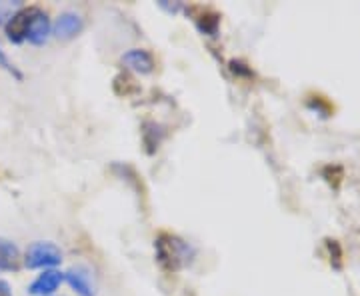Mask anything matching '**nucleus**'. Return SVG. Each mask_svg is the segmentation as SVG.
I'll return each mask as SVG.
<instances>
[{
  "mask_svg": "<svg viewBox=\"0 0 360 296\" xmlns=\"http://www.w3.org/2000/svg\"><path fill=\"white\" fill-rule=\"evenodd\" d=\"M63 262V250L51 240H39L26 248L25 266L34 271V269H54Z\"/></svg>",
  "mask_w": 360,
  "mask_h": 296,
  "instance_id": "nucleus-1",
  "label": "nucleus"
},
{
  "mask_svg": "<svg viewBox=\"0 0 360 296\" xmlns=\"http://www.w3.org/2000/svg\"><path fill=\"white\" fill-rule=\"evenodd\" d=\"M156 250H158L160 264L168 271H176L188 257V246L174 236H160L156 243Z\"/></svg>",
  "mask_w": 360,
  "mask_h": 296,
  "instance_id": "nucleus-2",
  "label": "nucleus"
},
{
  "mask_svg": "<svg viewBox=\"0 0 360 296\" xmlns=\"http://www.w3.org/2000/svg\"><path fill=\"white\" fill-rule=\"evenodd\" d=\"M40 13H42V11H40L39 6H22V8L4 25V30H6L8 40L14 42V44L25 42L26 34H28V28H30L32 20H34Z\"/></svg>",
  "mask_w": 360,
  "mask_h": 296,
  "instance_id": "nucleus-3",
  "label": "nucleus"
},
{
  "mask_svg": "<svg viewBox=\"0 0 360 296\" xmlns=\"http://www.w3.org/2000/svg\"><path fill=\"white\" fill-rule=\"evenodd\" d=\"M65 281L70 284V288L77 292L78 296H96V276L94 272L90 271L89 266L84 264H77V266H70L65 272Z\"/></svg>",
  "mask_w": 360,
  "mask_h": 296,
  "instance_id": "nucleus-4",
  "label": "nucleus"
},
{
  "mask_svg": "<svg viewBox=\"0 0 360 296\" xmlns=\"http://www.w3.org/2000/svg\"><path fill=\"white\" fill-rule=\"evenodd\" d=\"M120 63L136 75H150L155 70V56L144 49H130L122 54Z\"/></svg>",
  "mask_w": 360,
  "mask_h": 296,
  "instance_id": "nucleus-5",
  "label": "nucleus"
},
{
  "mask_svg": "<svg viewBox=\"0 0 360 296\" xmlns=\"http://www.w3.org/2000/svg\"><path fill=\"white\" fill-rule=\"evenodd\" d=\"M82 26H84L82 16L78 13L68 11V13H63L56 18V22L52 25V34L58 40H70L75 39L77 34H80Z\"/></svg>",
  "mask_w": 360,
  "mask_h": 296,
  "instance_id": "nucleus-6",
  "label": "nucleus"
},
{
  "mask_svg": "<svg viewBox=\"0 0 360 296\" xmlns=\"http://www.w3.org/2000/svg\"><path fill=\"white\" fill-rule=\"evenodd\" d=\"M65 281V274L60 271L49 269L42 274H39V278L28 286V292L34 296H51L58 290V286Z\"/></svg>",
  "mask_w": 360,
  "mask_h": 296,
  "instance_id": "nucleus-7",
  "label": "nucleus"
},
{
  "mask_svg": "<svg viewBox=\"0 0 360 296\" xmlns=\"http://www.w3.org/2000/svg\"><path fill=\"white\" fill-rule=\"evenodd\" d=\"M51 34H52L51 20H49L46 13H40L39 16L32 20L30 28H28L26 40H28L30 44H34V46H40V44H44L46 40L51 39Z\"/></svg>",
  "mask_w": 360,
  "mask_h": 296,
  "instance_id": "nucleus-8",
  "label": "nucleus"
},
{
  "mask_svg": "<svg viewBox=\"0 0 360 296\" xmlns=\"http://www.w3.org/2000/svg\"><path fill=\"white\" fill-rule=\"evenodd\" d=\"M20 266V250L8 238H0V271H18Z\"/></svg>",
  "mask_w": 360,
  "mask_h": 296,
  "instance_id": "nucleus-9",
  "label": "nucleus"
},
{
  "mask_svg": "<svg viewBox=\"0 0 360 296\" xmlns=\"http://www.w3.org/2000/svg\"><path fill=\"white\" fill-rule=\"evenodd\" d=\"M22 8L20 0H0V26H4Z\"/></svg>",
  "mask_w": 360,
  "mask_h": 296,
  "instance_id": "nucleus-10",
  "label": "nucleus"
},
{
  "mask_svg": "<svg viewBox=\"0 0 360 296\" xmlns=\"http://www.w3.org/2000/svg\"><path fill=\"white\" fill-rule=\"evenodd\" d=\"M0 66L8 72V75H13L14 78H18V80H22V72L16 68V66L8 60V56L4 54V49H2V44H0Z\"/></svg>",
  "mask_w": 360,
  "mask_h": 296,
  "instance_id": "nucleus-11",
  "label": "nucleus"
},
{
  "mask_svg": "<svg viewBox=\"0 0 360 296\" xmlns=\"http://www.w3.org/2000/svg\"><path fill=\"white\" fill-rule=\"evenodd\" d=\"M0 296H13L11 286H8V283H4V281H0Z\"/></svg>",
  "mask_w": 360,
  "mask_h": 296,
  "instance_id": "nucleus-12",
  "label": "nucleus"
}]
</instances>
